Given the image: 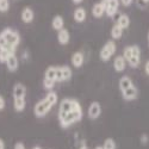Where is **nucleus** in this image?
Returning <instances> with one entry per match:
<instances>
[{
	"label": "nucleus",
	"instance_id": "nucleus-18",
	"mask_svg": "<svg viewBox=\"0 0 149 149\" xmlns=\"http://www.w3.org/2000/svg\"><path fill=\"white\" fill-rule=\"evenodd\" d=\"M52 28L54 30H56L57 32L60 30H62V29H65V19H63V17L60 16V15L53 17V19H52Z\"/></svg>",
	"mask_w": 149,
	"mask_h": 149
},
{
	"label": "nucleus",
	"instance_id": "nucleus-28",
	"mask_svg": "<svg viewBox=\"0 0 149 149\" xmlns=\"http://www.w3.org/2000/svg\"><path fill=\"white\" fill-rule=\"evenodd\" d=\"M13 149H26V148H25V144H24L23 142H17V143H15Z\"/></svg>",
	"mask_w": 149,
	"mask_h": 149
},
{
	"label": "nucleus",
	"instance_id": "nucleus-21",
	"mask_svg": "<svg viewBox=\"0 0 149 149\" xmlns=\"http://www.w3.org/2000/svg\"><path fill=\"white\" fill-rule=\"evenodd\" d=\"M56 69L57 66H49L44 72V79H49L56 82Z\"/></svg>",
	"mask_w": 149,
	"mask_h": 149
},
{
	"label": "nucleus",
	"instance_id": "nucleus-3",
	"mask_svg": "<svg viewBox=\"0 0 149 149\" xmlns=\"http://www.w3.org/2000/svg\"><path fill=\"white\" fill-rule=\"evenodd\" d=\"M20 43V35L11 28H6L0 32V49L16 50Z\"/></svg>",
	"mask_w": 149,
	"mask_h": 149
},
{
	"label": "nucleus",
	"instance_id": "nucleus-13",
	"mask_svg": "<svg viewBox=\"0 0 149 149\" xmlns=\"http://www.w3.org/2000/svg\"><path fill=\"white\" fill-rule=\"evenodd\" d=\"M73 18L77 23H84L87 18V11H86L85 7H77L74 10V13H73Z\"/></svg>",
	"mask_w": 149,
	"mask_h": 149
},
{
	"label": "nucleus",
	"instance_id": "nucleus-8",
	"mask_svg": "<svg viewBox=\"0 0 149 149\" xmlns=\"http://www.w3.org/2000/svg\"><path fill=\"white\" fill-rule=\"evenodd\" d=\"M105 15L110 18L115 17L119 8V0H105Z\"/></svg>",
	"mask_w": 149,
	"mask_h": 149
},
{
	"label": "nucleus",
	"instance_id": "nucleus-5",
	"mask_svg": "<svg viewBox=\"0 0 149 149\" xmlns=\"http://www.w3.org/2000/svg\"><path fill=\"white\" fill-rule=\"evenodd\" d=\"M123 57L125 58L127 63L132 67L136 68L139 67L141 63V49L139 45H128L124 48L123 50Z\"/></svg>",
	"mask_w": 149,
	"mask_h": 149
},
{
	"label": "nucleus",
	"instance_id": "nucleus-33",
	"mask_svg": "<svg viewBox=\"0 0 149 149\" xmlns=\"http://www.w3.org/2000/svg\"><path fill=\"white\" fill-rule=\"evenodd\" d=\"M0 149H5V142L3 139H0Z\"/></svg>",
	"mask_w": 149,
	"mask_h": 149
},
{
	"label": "nucleus",
	"instance_id": "nucleus-12",
	"mask_svg": "<svg viewBox=\"0 0 149 149\" xmlns=\"http://www.w3.org/2000/svg\"><path fill=\"white\" fill-rule=\"evenodd\" d=\"M70 62H72V66L75 67V68H80L82 67L84 62H85V55L82 52H75L72 57H70Z\"/></svg>",
	"mask_w": 149,
	"mask_h": 149
},
{
	"label": "nucleus",
	"instance_id": "nucleus-4",
	"mask_svg": "<svg viewBox=\"0 0 149 149\" xmlns=\"http://www.w3.org/2000/svg\"><path fill=\"white\" fill-rule=\"evenodd\" d=\"M12 97H13V107L16 112H23L26 106V87L22 82H17L12 90Z\"/></svg>",
	"mask_w": 149,
	"mask_h": 149
},
{
	"label": "nucleus",
	"instance_id": "nucleus-7",
	"mask_svg": "<svg viewBox=\"0 0 149 149\" xmlns=\"http://www.w3.org/2000/svg\"><path fill=\"white\" fill-rule=\"evenodd\" d=\"M73 72L69 66H57L56 69V82H65L72 79Z\"/></svg>",
	"mask_w": 149,
	"mask_h": 149
},
{
	"label": "nucleus",
	"instance_id": "nucleus-30",
	"mask_svg": "<svg viewBox=\"0 0 149 149\" xmlns=\"http://www.w3.org/2000/svg\"><path fill=\"white\" fill-rule=\"evenodd\" d=\"M137 5H139V7H141V8H144V7L147 6V4L143 1V0H137Z\"/></svg>",
	"mask_w": 149,
	"mask_h": 149
},
{
	"label": "nucleus",
	"instance_id": "nucleus-24",
	"mask_svg": "<svg viewBox=\"0 0 149 149\" xmlns=\"http://www.w3.org/2000/svg\"><path fill=\"white\" fill-rule=\"evenodd\" d=\"M103 148L104 149H117V144H116V142H115L113 139H106L104 141Z\"/></svg>",
	"mask_w": 149,
	"mask_h": 149
},
{
	"label": "nucleus",
	"instance_id": "nucleus-22",
	"mask_svg": "<svg viewBox=\"0 0 149 149\" xmlns=\"http://www.w3.org/2000/svg\"><path fill=\"white\" fill-rule=\"evenodd\" d=\"M13 54H16V50H11V49H0V63H6L8 57Z\"/></svg>",
	"mask_w": 149,
	"mask_h": 149
},
{
	"label": "nucleus",
	"instance_id": "nucleus-25",
	"mask_svg": "<svg viewBox=\"0 0 149 149\" xmlns=\"http://www.w3.org/2000/svg\"><path fill=\"white\" fill-rule=\"evenodd\" d=\"M55 81H53V80H49V79H43V87L47 90V91H53V88H54V86H55Z\"/></svg>",
	"mask_w": 149,
	"mask_h": 149
},
{
	"label": "nucleus",
	"instance_id": "nucleus-27",
	"mask_svg": "<svg viewBox=\"0 0 149 149\" xmlns=\"http://www.w3.org/2000/svg\"><path fill=\"white\" fill-rule=\"evenodd\" d=\"M6 106V100H5V98L3 95H0V111H3Z\"/></svg>",
	"mask_w": 149,
	"mask_h": 149
},
{
	"label": "nucleus",
	"instance_id": "nucleus-37",
	"mask_svg": "<svg viewBox=\"0 0 149 149\" xmlns=\"http://www.w3.org/2000/svg\"><path fill=\"white\" fill-rule=\"evenodd\" d=\"M32 149H42V148H41V147H38V146H36V147H33Z\"/></svg>",
	"mask_w": 149,
	"mask_h": 149
},
{
	"label": "nucleus",
	"instance_id": "nucleus-20",
	"mask_svg": "<svg viewBox=\"0 0 149 149\" xmlns=\"http://www.w3.org/2000/svg\"><path fill=\"white\" fill-rule=\"evenodd\" d=\"M116 24H117V25H119L123 30L129 28V25H130V18H129V16L128 15H124V13L123 15H119Z\"/></svg>",
	"mask_w": 149,
	"mask_h": 149
},
{
	"label": "nucleus",
	"instance_id": "nucleus-26",
	"mask_svg": "<svg viewBox=\"0 0 149 149\" xmlns=\"http://www.w3.org/2000/svg\"><path fill=\"white\" fill-rule=\"evenodd\" d=\"M10 10V0H0V12H7Z\"/></svg>",
	"mask_w": 149,
	"mask_h": 149
},
{
	"label": "nucleus",
	"instance_id": "nucleus-32",
	"mask_svg": "<svg viewBox=\"0 0 149 149\" xmlns=\"http://www.w3.org/2000/svg\"><path fill=\"white\" fill-rule=\"evenodd\" d=\"M141 141H142V143H147V142H148V136H147V135H142Z\"/></svg>",
	"mask_w": 149,
	"mask_h": 149
},
{
	"label": "nucleus",
	"instance_id": "nucleus-15",
	"mask_svg": "<svg viewBox=\"0 0 149 149\" xmlns=\"http://www.w3.org/2000/svg\"><path fill=\"white\" fill-rule=\"evenodd\" d=\"M105 15V3L100 1V3H95L92 6V16L94 18H102Z\"/></svg>",
	"mask_w": 149,
	"mask_h": 149
},
{
	"label": "nucleus",
	"instance_id": "nucleus-39",
	"mask_svg": "<svg viewBox=\"0 0 149 149\" xmlns=\"http://www.w3.org/2000/svg\"><path fill=\"white\" fill-rule=\"evenodd\" d=\"M148 44H149V32H148Z\"/></svg>",
	"mask_w": 149,
	"mask_h": 149
},
{
	"label": "nucleus",
	"instance_id": "nucleus-17",
	"mask_svg": "<svg viewBox=\"0 0 149 149\" xmlns=\"http://www.w3.org/2000/svg\"><path fill=\"white\" fill-rule=\"evenodd\" d=\"M57 41L61 45H67L70 41V35H69V31L65 28L57 32Z\"/></svg>",
	"mask_w": 149,
	"mask_h": 149
},
{
	"label": "nucleus",
	"instance_id": "nucleus-35",
	"mask_svg": "<svg viewBox=\"0 0 149 149\" xmlns=\"http://www.w3.org/2000/svg\"><path fill=\"white\" fill-rule=\"evenodd\" d=\"M79 149H88V147L86 146V144H82V146H80V148Z\"/></svg>",
	"mask_w": 149,
	"mask_h": 149
},
{
	"label": "nucleus",
	"instance_id": "nucleus-38",
	"mask_svg": "<svg viewBox=\"0 0 149 149\" xmlns=\"http://www.w3.org/2000/svg\"><path fill=\"white\" fill-rule=\"evenodd\" d=\"M143 1H144L146 4H148V3H149V0H143Z\"/></svg>",
	"mask_w": 149,
	"mask_h": 149
},
{
	"label": "nucleus",
	"instance_id": "nucleus-16",
	"mask_svg": "<svg viewBox=\"0 0 149 149\" xmlns=\"http://www.w3.org/2000/svg\"><path fill=\"white\" fill-rule=\"evenodd\" d=\"M127 67V61L125 58L123 57V55H119V56H116L115 60H113V68L117 73H122Z\"/></svg>",
	"mask_w": 149,
	"mask_h": 149
},
{
	"label": "nucleus",
	"instance_id": "nucleus-34",
	"mask_svg": "<svg viewBox=\"0 0 149 149\" xmlns=\"http://www.w3.org/2000/svg\"><path fill=\"white\" fill-rule=\"evenodd\" d=\"M82 1H84V0H72V3L75 4V5H80Z\"/></svg>",
	"mask_w": 149,
	"mask_h": 149
},
{
	"label": "nucleus",
	"instance_id": "nucleus-31",
	"mask_svg": "<svg viewBox=\"0 0 149 149\" xmlns=\"http://www.w3.org/2000/svg\"><path fill=\"white\" fill-rule=\"evenodd\" d=\"M144 72L147 75H149V60L146 62V65H144Z\"/></svg>",
	"mask_w": 149,
	"mask_h": 149
},
{
	"label": "nucleus",
	"instance_id": "nucleus-10",
	"mask_svg": "<svg viewBox=\"0 0 149 149\" xmlns=\"http://www.w3.org/2000/svg\"><path fill=\"white\" fill-rule=\"evenodd\" d=\"M122 97H123L124 100H127V102L135 100V99L139 97V90H137V87H136V86L134 85V86H131V87H129L128 90L123 91V92H122Z\"/></svg>",
	"mask_w": 149,
	"mask_h": 149
},
{
	"label": "nucleus",
	"instance_id": "nucleus-2",
	"mask_svg": "<svg viewBox=\"0 0 149 149\" xmlns=\"http://www.w3.org/2000/svg\"><path fill=\"white\" fill-rule=\"evenodd\" d=\"M57 102H58L57 93L54 91L48 92L47 95L43 99H41L40 102H37L36 105L33 106V115L37 118H43L50 112V110L57 104Z\"/></svg>",
	"mask_w": 149,
	"mask_h": 149
},
{
	"label": "nucleus",
	"instance_id": "nucleus-19",
	"mask_svg": "<svg viewBox=\"0 0 149 149\" xmlns=\"http://www.w3.org/2000/svg\"><path fill=\"white\" fill-rule=\"evenodd\" d=\"M131 86H134V82H132V80H131L129 77L124 75V77H122V78L119 79V82H118V87H119L120 92H123V91L128 90L129 87H131Z\"/></svg>",
	"mask_w": 149,
	"mask_h": 149
},
{
	"label": "nucleus",
	"instance_id": "nucleus-23",
	"mask_svg": "<svg viewBox=\"0 0 149 149\" xmlns=\"http://www.w3.org/2000/svg\"><path fill=\"white\" fill-rule=\"evenodd\" d=\"M123 29L117 25V24H115V25L112 26V29H111V37H112L113 40H119L120 37L123 36Z\"/></svg>",
	"mask_w": 149,
	"mask_h": 149
},
{
	"label": "nucleus",
	"instance_id": "nucleus-40",
	"mask_svg": "<svg viewBox=\"0 0 149 149\" xmlns=\"http://www.w3.org/2000/svg\"><path fill=\"white\" fill-rule=\"evenodd\" d=\"M102 1H105V0H102Z\"/></svg>",
	"mask_w": 149,
	"mask_h": 149
},
{
	"label": "nucleus",
	"instance_id": "nucleus-9",
	"mask_svg": "<svg viewBox=\"0 0 149 149\" xmlns=\"http://www.w3.org/2000/svg\"><path fill=\"white\" fill-rule=\"evenodd\" d=\"M102 115V105L99 102H92L87 109V116L90 119H98Z\"/></svg>",
	"mask_w": 149,
	"mask_h": 149
},
{
	"label": "nucleus",
	"instance_id": "nucleus-36",
	"mask_svg": "<svg viewBox=\"0 0 149 149\" xmlns=\"http://www.w3.org/2000/svg\"><path fill=\"white\" fill-rule=\"evenodd\" d=\"M94 149H104V148H103V146H97Z\"/></svg>",
	"mask_w": 149,
	"mask_h": 149
},
{
	"label": "nucleus",
	"instance_id": "nucleus-29",
	"mask_svg": "<svg viewBox=\"0 0 149 149\" xmlns=\"http://www.w3.org/2000/svg\"><path fill=\"white\" fill-rule=\"evenodd\" d=\"M120 3L123 4V6H130L132 0H120Z\"/></svg>",
	"mask_w": 149,
	"mask_h": 149
},
{
	"label": "nucleus",
	"instance_id": "nucleus-14",
	"mask_svg": "<svg viewBox=\"0 0 149 149\" xmlns=\"http://www.w3.org/2000/svg\"><path fill=\"white\" fill-rule=\"evenodd\" d=\"M5 65H6V68H7L8 72L15 73V72L19 68V60H18L17 55H16V54L11 55V56L8 57V60L6 61V63H5Z\"/></svg>",
	"mask_w": 149,
	"mask_h": 149
},
{
	"label": "nucleus",
	"instance_id": "nucleus-11",
	"mask_svg": "<svg viewBox=\"0 0 149 149\" xmlns=\"http://www.w3.org/2000/svg\"><path fill=\"white\" fill-rule=\"evenodd\" d=\"M20 18H22V20L25 23V24L32 23L33 18H35V12H33V10H32L31 7H29V6L24 7V8L22 10V12H20Z\"/></svg>",
	"mask_w": 149,
	"mask_h": 149
},
{
	"label": "nucleus",
	"instance_id": "nucleus-1",
	"mask_svg": "<svg viewBox=\"0 0 149 149\" xmlns=\"http://www.w3.org/2000/svg\"><path fill=\"white\" fill-rule=\"evenodd\" d=\"M82 116H84L82 107L77 99L65 98L60 103L57 117L61 128L67 129L72 127L73 124L79 123L82 119Z\"/></svg>",
	"mask_w": 149,
	"mask_h": 149
},
{
	"label": "nucleus",
	"instance_id": "nucleus-6",
	"mask_svg": "<svg viewBox=\"0 0 149 149\" xmlns=\"http://www.w3.org/2000/svg\"><path fill=\"white\" fill-rule=\"evenodd\" d=\"M116 50H117V45H116L115 41H107L102 47L100 52H99V57H100V60L103 62H107L116 54Z\"/></svg>",
	"mask_w": 149,
	"mask_h": 149
}]
</instances>
